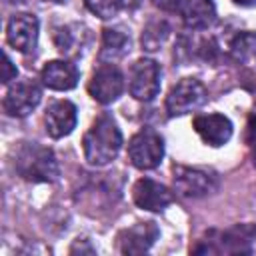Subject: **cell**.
Returning a JSON list of instances; mask_svg holds the SVG:
<instances>
[{"label":"cell","mask_w":256,"mask_h":256,"mask_svg":"<svg viewBox=\"0 0 256 256\" xmlns=\"http://www.w3.org/2000/svg\"><path fill=\"white\" fill-rule=\"evenodd\" d=\"M122 146V134L116 124V120L108 114L98 116L88 132L82 138V150L84 158L92 166H106L110 164Z\"/></svg>","instance_id":"obj_1"},{"label":"cell","mask_w":256,"mask_h":256,"mask_svg":"<svg viewBox=\"0 0 256 256\" xmlns=\"http://www.w3.org/2000/svg\"><path fill=\"white\" fill-rule=\"evenodd\" d=\"M16 172L30 182H54L58 176V162L50 148L38 142H22L14 152Z\"/></svg>","instance_id":"obj_2"},{"label":"cell","mask_w":256,"mask_h":256,"mask_svg":"<svg viewBox=\"0 0 256 256\" xmlns=\"http://www.w3.org/2000/svg\"><path fill=\"white\" fill-rule=\"evenodd\" d=\"M256 240V224H234L226 230H210L208 240H200L196 254H250Z\"/></svg>","instance_id":"obj_3"},{"label":"cell","mask_w":256,"mask_h":256,"mask_svg":"<svg viewBox=\"0 0 256 256\" xmlns=\"http://www.w3.org/2000/svg\"><path fill=\"white\" fill-rule=\"evenodd\" d=\"M128 158L140 170L156 168L164 158V140L152 128H142L128 142Z\"/></svg>","instance_id":"obj_4"},{"label":"cell","mask_w":256,"mask_h":256,"mask_svg":"<svg viewBox=\"0 0 256 256\" xmlns=\"http://www.w3.org/2000/svg\"><path fill=\"white\" fill-rule=\"evenodd\" d=\"M208 98L206 86L198 78H182L166 96V112L170 116H182L204 106Z\"/></svg>","instance_id":"obj_5"},{"label":"cell","mask_w":256,"mask_h":256,"mask_svg":"<svg viewBox=\"0 0 256 256\" xmlns=\"http://www.w3.org/2000/svg\"><path fill=\"white\" fill-rule=\"evenodd\" d=\"M130 94L140 102H150L160 92V66L152 58H140L130 68Z\"/></svg>","instance_id":"obj_6"},{"label":"cell","mask_w":256,"mask_h":256,"mask_svg":"<svg viewBox=\"0 0 256 256\" xmlns=\"http://www.w3.org/2000/svg\"><path fill=\"white\" fill-rule=\"evenodd\" d=\"M122 90H124V76L118 70V66H114L112 62H104L92 72V78L88 82V92L96 102L110 104L122 94Z\"/></svg>","instance_id":"obj_7"},{"label":"cell","mask_w":256,"mask_h":256,"mask_svg":"<svg viewBox=\"0 0 256 256\" xmlns=\"http://www.w3.org/2000/svg\"><path fill=\"white\" fill-rule=\"evenodd\" d=\"M38 18L34 14H14L6 26V40L14 50L28 54L38 44Z\"/></svg>","instance_id":"obj_8"},{"label":"cell","mask_w":256,"mask_h":256,"mask_svg":"<svg viewBox=\"0 0 256 256\" xmlns=\"http://www.w3.org/2000/svg\"><path fill=\"white\" fill-rule=\"evenodd\" d=\"M40 98H42V92L34 82H30V80L16 82L14 86L8 88V92L2 100V108L8 116L24 118L40 104Z\"/></svg>","instance_id":"obj_9"},{"label":"cell","mask_w":256,"mask_h":256,"mask_svg":"<svg viewBox=\"0 0 256 256\" xmlns=\"http://www.w3.org/2000/svg\"><path fill=\"white\" fill-rule=\"evenodd\" d=\"M174 190L184 198H200L210 194L216 188L214 176L198 168L174 166Z\"/></svg>","instance_id":"obj_10"},{"label":"cell","mask_w":256,"mask_h":256,"mask_svg":"<svg viewBox=\"0 0 256 256\" xmlns=\"http://www.w3.org/2000/svg\"><path fill=\"white\" fill-rule=\"evenodd\" d=\"M132 198L138 208L150 212H160L174 200L172 192L152 178H140L132 188Z\"/></svg>","instance_id":"obj_11"},{"label":"cell","mask_w":256,"mask_h":256,"mask_svg":"<svg viewBox=\"0 0 256 256\" xmlns=\"http://www.w3.org/2000/svg\"><path fill=\"white\" fill-rule=\"evenodd\" d=\"M158 234L154 222H138L118 234V250L122 254H144L156 242Z\"/></svg>","instance_id":"obj_12"},{"label":"cell","mask_w":256,"mask_h":256,"mask_svg":"<svg viewBox=\"0 0 256 256\" xmlns=\"http://www.w3.org/2000/svg\"><path fill=\"white\" fill-rule=\"evenodd\" d=\"M76 106L70 100H56L46 108L44 114V124H46V132L52 138H64L68 136L74 128H76Z\"/></svg>","instance_id":"obj_13"},{"label":"cell","mask_w":256,"mask_h":256,"mask_svg":"<svg viewBox=\"0 0 256 256\" xmlns=\"http://www.w3.org/2000/svg\"><path fill=\"white\" fill-rule=\"evenodd\" d=\"M196 134L208 146H224L232 136V122L224 114H200L192 122Z\"/></svg>","instance_id":"obj_14"},{"label":"cell","mask_w":256,"mask_h":256,"mask_svg":"<svg viewBox=\"0 0 256 256\" xmlns=\"http://www.w3.org/2000/svg\"><path fill=\"white\" fill-rule=\"evenodd\" d=\"M40 78L50 90H72L78 84V68L68 60H50L44 64Z\"/></svg>","instance_id":"obj_15"},{"label":"cell","mask_w":256,"mask_h":256,"mask_svg":"<svg viewBox=\"0 0 256 256\" xmlns=\"http://www.w3.org/2000/svg\"><path fill=\"white\" fill-rule=\"evenodd\" d=\"M180 12L184 26L190 30H204L216 20V8L212 0H184Z\"/></svg>","instance_id":"obj_16"},{"label":"cell","mask_w":256,"mask_h":256,"mask_svg":"<svg viewBox=\"0 0 256 256\" xmlns=\"http://www.w3.org/2000/svg\"><path fill=\"white\" fill-rule=\"evenodd\" d=\"M130 38L118 30V28H106L102 34V50H100V58L108 60V62H116L118 58H122L128 50Z\"/></svg>","instance_id":"obj_17"},{"label":"cell","mask_w":256,"mask_h":256,"mask_svg":"<svg viewBox=\"0 0 256 256\" xmlns=\"http://www.w3.org/2000/svg\"><path fill=\"white\" fill-rule=\"evenodd\" d=\"M168 36V24L166 22H150L142 32V46L150 52L158 50L162 42Z\"/></svg>","instance_id":"obj_18"},{"label":"cell","mask_w":256,"mask_h":256,"mask_svg":"<svg viewBox=\"0 0 256 256\" xmlns=\"http://www.w3.org/2000/svg\"><path fill=\"white\" fill-rule=\"evenodd\" d=\"M84 4L94 16L108 20V18L116 16L128 2L126 0H84Z\"/></svg>","instance_id":"obj_19"},{"label":"cell","mask_w":256,"mask_h":256,"mask_svg":"<svg viewBox=\"0 0 256 256\" xmlns=\"http://www.w3.org/2000/svg\"><path fill=\"white\" fill-rule=\"evenodd\" d=\"M256 48V34L252 32H240L232 42H230V54L236 60H246L252 56Z\"/></svg>","instance_id":"obj_20"},{"label":"cell","mask_w":256,"mask_h":256,"mask_svg":"<svg viewBox=\"0 0 256 256\" xmlns=\"http://www.w3.org/2000/svg\"><path fill=\"white\" fill-rule=\"evenodd\" d=\"M16 76H18L16 66L12 64V60L8 58V54H4V64H2V84H10Z\"/></svg>","instance_id":"obj_21"},{"label":"cell","mask_w":256,"mask_h":256,"mask_svg":"<svg viewBox=\"0 0 256 256\" xmlns=\"http://www.w3.org/2000/svg\"><path fill=\"white\" fill-rule=\"evenodd\" d=\"M152 4L162 12H176L182 6V0H152Z\"/></svg>","instance_id":"obj_22"},{"label":"cell","mask_w":256,"mask_h":256,"mask_svg":"<svg viewBox=\"0 0 256 256\" xmlns=\"http://www.w3.org/2000/svg\"><path fill=\"white\" fill-rule=\"evenodd\" d=\"M248 140L256 142V114H252L248 118Z\"/></svg>","instance_id":"obj_23"},{"label":"cell","mask_w":256,"mask_h":256,"mask_svg":"<svg viewBox=\"0 0 256 256\" xmlns=\"http://www.w3.org/2000/svg\"><path fill=\"white\" fill-rule=\"evenodd\" d=\"M234 4H238V6H244V8H248V6H254L256 4V0H232Z\"/></svg>","instance_id":"obj_24"},{"label":"cell","mask_w":256,"mask_h":256,"mask_svg":"<svg viewBox=\"0 0 256 256\" xmlns=\"http://www.w3.org/2000/svg\"><path fill=\"white\" fill-rule=\"evenodd\" d=\"M6 2H22V0H6Z\"/></svg>","instance_id":"obj_25"},{"label":"cell","mask_w":256,"mask_h":256,"mask_svg":"<svg viewBox=\"0 0 256 256\" xmlns=\"http://www.w3.org/2000/svg\"><path fill=\"white\" fill-rule=\"evenodd\" d=\"M50 2H62V0H50Z\"/></svg>","instance_id":"obj_26"}]
</instances>
